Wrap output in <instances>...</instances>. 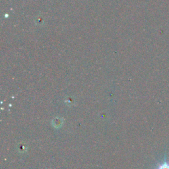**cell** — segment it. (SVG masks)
Wrapping results in <instances>:
<instances>
[{"instance_id": "cell-1", "label": "cell", "mask_w": 169, "mask_h": 169, "mask_svg": "<svg viewBox=\"0 0 169 169\" xmlns=\"http://www.w3.org/2000/svg\"><path fill=\"white\" fill-rule=\"evenodd\" d=\"M157 169H169V163L166 161H164L163 164H160Z\"/></svg>"}]
</instances>
